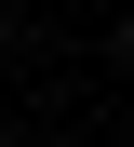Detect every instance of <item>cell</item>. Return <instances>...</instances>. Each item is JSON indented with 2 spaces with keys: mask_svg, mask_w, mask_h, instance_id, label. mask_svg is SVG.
<instances>
[{
  "mask_svg": "<svg viewBox=\"0 0 134 147\" xmlns=\"http://www.w3.org/2000/svg\"><path fill=\"white\" fill-rule=\"evenodd\" d=\"M121 54H134V27H121Z\"/></svg>",
  "mask_w": 134,
  "mask_h": 147,
  "instance_id": "1",
  "label": "cell"
}]
</instances>
